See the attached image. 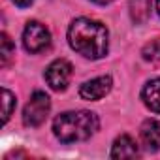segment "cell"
Segmentation results:
<instances>
[{
	"label": "cell",
	"mask_w": 160,
	"mask_h": 160,
	"mask_svg": "<svg viewBox=\"0 0 160 160\" xmlns=\"http://www.w3.org/2000/svg\"><path fill=\"white\" fill-rule=\"evenodd\" d=\"M108 38H109L108 28L102 23L87 17L75 19L68 28L70 47L79 55H83L85 58H92V60L108 55V45H109Z\"/></svg>",
	"instance_id": "cell-1"
},
{
	"label": "cell",
	"mask_w": 160,
	"mask_h": 160,
	"mask_svg": "<svg viewBox=\"0 0 160 160\" xmlns=\"http://www.w3.org/2000/svg\"><path fill=\"white\" fill-rule=\"evenodd\" d=\"M100 121L92 111H66L53 121V134L62 143L85 141L96 134Z\"/></svg>",
	"instance_id": "cell-2"
},
{
	"label": "cell",
	"mask_w": 160,
	"mask_h": 160,
	"mask_svg": "<svg viewBox=\"0 0 160 160\" xmlns=\"http://www.w3.org/2000/svg\"><path fill=\"white\" fill-rule=\"evenodd\" d=\"M49 109H51L49 96L45 92H42V91H36L30 96V100H28V104L25 106V111H23V122H25V126H30V128L40 126L47 119Z\"/></svg>",
	"instance_id": "cell-3"
},
{
	"label": "cell",
	"mask_w": 160,
	"mask_h": 160,
	"mask_svg": "<svg viewBox=\"0 0 160 160\" xmlns=\"http://www.w3.org/2000/svg\"><path fill=\"white\" fill-rule=\"evenodd\" d=\"M49 43H51V34L45 28V25L38 21L27 23L23 32V45L28 53H42L43 49L49 47Z\"/></svg>",
	"instance_id": "cell-4"
},
{
	"label": "cell",
	"mask_w": 160,
	"mask_h": 160,
	"mask_svg": "<svg viewBox=\"0 0 160 160\" xmlns=\"http://www.w3.org/2000/svg\"><path fill=\"white\" fill-rule=\"evenodd\" d=\"M70 79H72V64L68 60H64V58L53 60L45 70V81L57 92L68 89Z\"/></svg>",
	"instance_id": "cell-5"
},
{
	"label": "cell",
	"mask_w": 160,
	"mask_h": 160,
	"mask_svg": "<svg viewBox=\"0 0 160 160\" xmlns=\"http://www.w3.org/2000/svg\"><path fill=\"white\" fill-rule=\"evenodd\" d=\"M111 87H113V79L109 75H102L83 83L79 89V96L83 100H102L111 91Z\"/></svg>",
	"instance_id": "cell-6"
},
{
	"label": "cell",
	"mask_w": 160,
	"mask_h": 160,
	"mask_svg": "<svg viewBox=\"0 0 160 160\" xmlns=\"http://www.w3.org/2000/svg\"><path fill=\"white\" fill-rule=\"evenodd\" d=\"M139 136H141V143L147 151L156 152L160 149V122L156 119H147L141 124Z\"/></svg>",
	"instance_id": "cell-7"
},
{
	"label": "cell",
	"mask_w": 160,
	"mask_h": 160,
	"mask_svg": "<svg viewBox=\"0 0 160 160\" xmlns=\"http://www.w3.org/2000/svg\"><path fill=\"white\" fill-rule=\"evenodd\" d=\"M136 156H139L138 143L128 134L119 136L111 147V158H136Z\"/></svg>",
	"instance_id": "cell-8"
},
{
	"label": "cell",
	"mask_w": 160,
	"mask_h": 160,
	"mask_svg": "<svg viewBox=\"0 0 160 160\" xmlns=\"http://www.w3.org/2000/svg\"><path fill=\"white\" fill-rule=\"evenodd\" d=\"M141 98H143V104L151 111L160 113V77L151 79L149 83H145L141 91Z\"/></svg>",
	"instance_id": "cell-9"
},
{
	"label": "cell",
	"mask_w": 160,
	"mask_h": 160,
	"mask_svg": "<svg viewBox=\"0 0 160 160\" xmlns=\"http://www.w3.org/2000/svg\"><path fill=\"white\" fill-rule=\"evenodd\" d=\"M151 12V0H130V15L136 23H143Z\"/></svg>",
	"instance_id": "cell-10"
},
{
	"label": "cell",
	"mask_w": 160,
	"mask_h": 160,
	"mask_svg": "<svg viewBox=\"0 0 160 160\" xmlns=\"http://www.w3.org/2000/svg\"><path fill=\"white\" fill-rule=\"evenodd\" d=\"M0 55H2V66L6 68L12 60V57L15 55V45L12 43V40L8 38V34L0 36Z\"/></svg>",
	"instance_id": "cell-11"
},
{
	"label": "cell",
	"mask_w": 160,
	"mask_h": 160,
	"mask_svg": "<svg viewBox=\"0 0 160 160\" xmlns=\"http://www.w3.org/2000/svg\"><path fill=\"white\" fill-rule=\"evenodd\" d=\"M2 119H4V122H8L10 121V117H12V113H13V109H15V96L8 91V89H2Z\"/></svg>",
	"instance_id": "cell-12"
},
{
	"label": "cell",
	"mask_w": 160,
	"mask_h": 160,
	"mask_svg": "<svg viewBox=\"0 0 160 160\" xmlns=\"http://www.w3.org/2000/svg\"><path fill=\"white\" fill-rule=\"evenodd\" d=\"M141 55H143V58L149 60V62H158V60H160V38L149 42V43L143 47Z\"/></svg>",
	"instance_id": "cell-13"
},
{
	"label": "cell",
	"mask_w": 160,
	"mask_h": 160,
	"mask_svg": "<svg viewBox=\"0 0 160 160\" xmlns=\"http://www.w3.org/2000/svg\"><path fill=\"white\" fill-rule=\"evenodd\" d=\"M13 2H15V6H19V8H28L34 0H13Z\"/></svg>",
	"instance_id": "cell-14"
},
{
	"label": "cell",
	"mask_w": 160,
	"mask_h": 160,
	"mask_svg": "<svg viewBox=\"0 0 160 160\" xmlns=\"http://www.w3.org/2000/svg\"><path fill=\"white\" fill-rule=\"evenodd\" d=\"M91 2H94V4H100V6H106V4L113 2V0H91Z\"/></svg>",
	"instance_id": "cell-15"
},
{
	"label": "cell",
	"mask_w": 160,
	"mask_h": 160,
	"mask_svg": "<svg viewBox=\"0 0 160 160\" xmlns=\"http://www.w3.org/2000/svg\"><path fill=\"white\" fill-rule=\"evenodd\" d=\"M156 12H158V15H160V0H156Z\"/></svg>",
	"instance_id": "cell-16"
}]
</instances>
